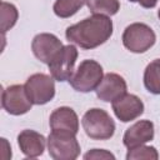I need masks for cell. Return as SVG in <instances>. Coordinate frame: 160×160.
Instances as JSON below:
<instances>
[{"mask_svg": "<svg viewBox=\"0 0 160 160\" xmlns=\"http://www.w3.org/2000/svg\"><path fill=\"white\" fill-rule=\"evenodd\" d=\"M136 2H139V4H140L141 6H144V8L150 9V8H154V6L156 5L158 0H136Z\"/></svg>", "mask_w": 160, "mask_h": 160, "instance_id": "cell-21", "label": "cell"}, {"mask_svg": "<svg viewBox=\"0 0 160 160\" xmlns=\"http://www.w3.org/2000/svg\"><path fill=\"white\" fill-rule=\"evenodd\" d=\"M21 152L28 158H38L45 150V138L34 130H22L18 136Z\"/></svg>", "mask_w": 160, "mask_h": 160, "instance_id": "cell-14", "label": "cell"}, {"mask_svg": "<svg viewBox=\"0 0 160 160\" xmlns=\"http://www.w3.org/2000/svg\"><path fill=\"white\" fill-rule=\"evenodd\" d=\"M51 131H62L78 134L79 130V119L75 111L71 108L61 106L52 111L49 120Z\"/></svg>", "mask_w": 160, "mask_h": 160, "instance_id": "cell-13", "label": "cell"}, {"mask_svg": "<svg viewBox=\"0 0 160 160\" xmlns=\"http://www.w3.org/2000/svg\"><path fill=\"white\" fill-rule=\"evenodd\" d=\"M156 36L150 26L142 22L129 25L122 34V44L131 52H145L155 44Z\"/></svg>", "mask_w": 160, "mask_h": 160, "instance_id": "cell-5", "label": "cell"}, {"mask_svg": "<svg viewBox=\"0 0 160 160\" xmlns=\"http://www.w3.org/2000/svg\"><path fill=\"white\" fill-rule=\"evenodd\" d=\"M154 138V124L149 120H140L131 125L124 134L122 141L128 149L144 145Z\"/></svg>", "mask_w": 160, "mask_h": 160, "instance_id": "cell-12", "label": "cell"}, {"mask_svg": "<svg viewBox=\"0 0 160 160\" xmlns=\"http://www.w3.org/2000/svg\"><path fill=\"white\" fill-rule=\"evenodd\" d=\"M112 34V21L109 16L92 14L66 29V39L82 49H94L104 44Z\"/></svg>", "mask_w": 160, "mask_h": 160, "instance_id": "cell-1", "label": "cell"}, {"mask_svg": "<svg viewBox=\"0 0 160 160\" xmlns=\"http://www.w3.org/2000/svg\"><path fill=\"white\" fill-rule=\"evenodd\" d=\"M159 158V154L154 146H145L140 145L134 149H129L126 159L132 160V159H154L156 160Z\"/></svg>", "mask_w": 160, "mask_h": 160, "instance_id": "cell-19", "label": "cell"}, {"mask_svg": "<svg viewBox=\"0 0 160 160\" xmlns=\"http://www.w3.org/2000/svg\"><path fill=\"white\" fill-rule=\"evenodd\" d=\"M25 91L30 101L35 105H42L49 102L55 95V84L54 78L45 74H34L31 75L25 85Z\"/></svg>", "mask_w": 160, "mask_h": 160, "instance_id": "cell-6", "label": "cell"}, {"mask_svg": "<svg viewBox=\"0 0 160 160\" xmlns=\"http://www.w3.org/2000/svg\"><path fill=\"white\" fill-rule=\"evenodd\" d=\"M102 68L95 60H84L69 79L70 85L80 92H89L98 88L102 79Z\"/></svg>", "mask_w": 160, "mask_h": 160, "instance_id": "cell-3", "label": "cell"}, {"mask_svg": "<svg viewBox=\"0 0 160 160\" xmlns=\"http://www.w3.org/2000/svg\"><path fill=\"white\" fill-rule=\"evenodd\" d=\"M86 0H56L54 4V12L59 18H70L84 6Z\"/></svg>", "mask_w": 160, "mask_h": 160, "instance_id": "cell-17", "label": "cell"}, {"mask_svg": "<svg viewBox=\"0 0 160 160\" xmlns=\"http://www.w3.org/2000/svg\"><path fill=\"white\" fill-rule=\"evenodd\" d=\"M78 50L74 45L62 46L48 64L51 76L58 81H66L74 74V65L76 62Z\"/></svg>", "mask_w": 160, "mask_h": 160, "instance_id": "cell-7", "label": "cell"}, {"mask_svg": "<svg viewBox=\"0 0 160 160\" xmlns=\"http://www.w3.org/2000/svg\"><path fill=\"white\" fill-rule=\"evenodd\" d=\"M62 46V42L55 35L49 32L38 34L31 42V50L34 55L36 56V59L45 64H49L50 60Z\"/></svg>", "mask_w": 160, "mask_h": 160, "instance_id": "cell-10", "label": "cell"}, {"mask_svg": "<svg viewBox=\"0 0 160 160\" xmlns=\"http://www.w3.org/2000/svg\"><path fill=\"white\" fill-rule=\"evenodd\" d=\"M111 105L116 118L122 122L135 120L144 112L142 101L136 95L128 94V92L120 96L119 99L114 100Z\"/></svg>", "mask_w": 160, "mask_h": 160, "instance_id": "cell-9", "label": "cell"}, {"mask_svg": "<svg viewBox=\"0 0 160 160\" xmlns=\"http://www.w3.org/2000/svg\"><path fill=\"white\" fill-rule=\"evenodd\" d=\"M144 85L148 91L160 94V64L158 59L146 66L144 72Z\"/></svg>", "mask_w": 160, "mask_h": 160, "instance_id": "cell-15", "label": "cell"}, {"mask_svg": "<svg viewBox=\"0 0 160 160\" xmlns=\"http://www.w3.org/2000/svg\"><path fill=\"white\" fill-rule=\"evenodd\" d=\"M95 91L100 100L105 102H112L114 100L126 94V82L120 75L109 72L102 76Z\"/></svg>", "mask_w": 160, "mask_h": 160, "instance_id": "cell-11", "label": "cell"}, {"mask_svg": "<svg viewBox=\"0 0 160 160\" xmlns=\"http://www.w3.org/2000/svg\"><path fill=\"white\" fill-rule=\"evenodd\" d=\"M86 5L92 14L111 16L120 9L119 0H86Z\"/></svg>", "mask_w": 160, "mask_h": 160, "instance_id": "cell-16", "label": "cell"}, {"mask_svg": "<svg viewBox=\"0 0 160 160\" xmlns=\"http://www.w3.org/2000/svg\"><path fill=\"white\" fill-rule=\"evenodd\" d=\"M129 1H132V2H136V0H129Z\"/></svg>", "mask_w": 160, "mask_h": 160, "instance_id": "cell-22", "label": "cell"}, {"mask_svg": "<svg viewBox=\"0 0 160 160\" xmlns=\"http://www.w3.org/2000/svg\"><path fill=\"white\" fill-rule=\"evenodd\" d=\"M18 10L12 4H9L6 1L1 2V10H0V20H1V31L5 34L8 30H10L16 20H18Z\"/></svg>", "mask_w": 160, "mask_h": 160, "instance_id": "cell-18", "label": "cell"}, {"mask_svg": "<svg viewBox=\"0 0 160 160\" xmlns=\"http://www.w3.org/2000/svg\"><path fill=\"white\" fill-rule=\"evenodd\" d=\"M49 155L55 160H72L80 154V145L75 134L51 131L48 138Z\"/></svg>", "mask_w": 160, "mask_h": 160, "instance_id": "cell-4", "label": "cell"}, {"mask_svg": "<svg viewBox=\"0 0 160 160\" xmlns=\"http://www.w3.org/2000/svg\"><path fill=\"white\" fill-rule=\"evenodd\" d=\"M85 134L94 140H108L114 135L115 122L102 109H90L81 120Z\"/></svg>", "mask_w": 160, "mask_h": 160, "instance_id": "cell-2", "label": "cell"}, {"mask_svg": "<svg viewBox=\"0 0 160 160\" xmlns=\"http://www.w3.org/2000/svg\"><path fill=\"white\" fill-rule=\"evenodd\" d=\"M158 60H159V64H160V59H158Z\"/></svg>", "mask_w": 160, "mask_h": 160, "instance_id": "cell-24", "label": "cell"}, {"mask_svg": "<svg viewBox=\"0 0 160 160\" xmlns=\"http://www.w3.org/2000/svg\"><path fill=\"white\" fill-rule=\"evenodd\" d=\"M158 15H159V18H160V10H159V12H158Z\"/></svg>", "mask_w": 160, "mask_h": 160, "instance_id": "cell-23", "label": "cell"}, {"mask_svg": "<svg viewBox=\"0 0 160 160\" xmlns=\"http://www.w3.org/2000/svg\"><path fill=\"white\" fill-rule=\"evenodd\" d=\"M84 159H115V156L102 149H92L84 155Z\"/></svg>", "mask_w": 160, "mask_h": 160, "instance_id": "cell-20", "label": "cell"}, {"mask_svg": "<svg viewBox=\"0 0 160 160\" xmlns=\"http://www.w3.org/2000/svg\"><path fill=\"white\" fill-rule=\"evenodd\" d=\"M1 105L11 115H22L31 109L30 101L24 85H11L2 90Z\"/></svg>", "mask_w": 160, "mask_h": 160, "instance_id": "cell-8", "label": "cell"}]
</instances>
